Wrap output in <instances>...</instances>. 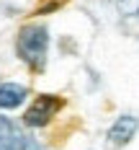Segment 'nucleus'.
Here are the masks:
<instances>
[{"instance_id": "423d86ee", "label": "nucleus", "mask_w": 139, "mask_h": 150, "mask_svg": "<svg viewBox=\"0 0 139 150\" xmlns=\"http://www.w3.org/2000/svg\"><path fill=\"white\" fill-rule=\"evenodd\" d=\"M119 5V13L126 18H137L139 16V0H116Z\"/></svg>"}, {"instance_id": "f03ea898", "label": "nucleus", "mask_w": 139, "mask_h": 150, "mask_svg": "<svg viewBox=\"0 0 139 150\" xmlns=\"http://www.w3.org/2000/svg\"><path fill=\"white\" fill-rule=\"evenodd\" d=\"M62 106H64V98H62V96H54V93H39V96L31 101V106L26 109L23 124L31 127V129L46 127V124L62 111Z\"/></svg>"}, {"instance_id": "f257e3e1", "label": "nucleus", "mask_w": 139, "mask_h": 150, "mask_svg": "<svg viewBox=\"0 0 139 150\" xmlns=\"http://www.w3.org/2000/svg\"><path fill=\"white\" fill-rule=\"evenodd\" d=\"M46 52H49V29L39 21H31L21 26L15 34V54L29 70L41 73L46 67Z\"/></svg>"}, {"instance_id": "20e7f679", "label": "nucleus", "mask_w": 139, "mask_h": 150, "mask_svg": "<svg viewBox=\"0 0 139 150\" xmlns=\"http://www.w3.org/2000/svg\"><path fill=\"white\" fill-rule=\"evenodd\" d=\"M26 98H29V88L23 83H13V80L0 83V109L3 111H13L18 106H23Z\"/></svg>"}, {"instance_id": "39448f33", "label": "nucleus", "mask_w": 139, "mask_h": 150, "mask_svg": "<svg viewBox=\"0 0 139 150\" xmlns=\"http://www.w3.org/2000/svg\"><path fill=\"white\" fill-rule=\"evenodd\" d=\"M21 129L0 114V150H21Z\"/></svg>"}, {"instance_id": "7ed1b4c3", "label": "nucleus", "mask_w": 139, "mask_h": 150, "mask_svg": "<svg viewBox=\"0 0 139 150\" xmlns=\"http://www.w3.org/2000/svg\"><path fill=\"white\" fill-rule=\"evenodd\" d=\"M137 129H139V119H137V117H134V114H121L119 119L108 127V132H106L108 148H113V150L126 148V145L134 140Z\"/></svg>"}]
</instances>
